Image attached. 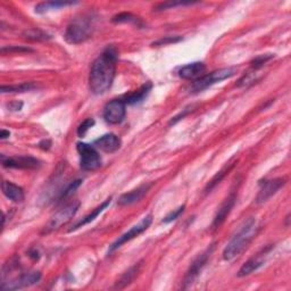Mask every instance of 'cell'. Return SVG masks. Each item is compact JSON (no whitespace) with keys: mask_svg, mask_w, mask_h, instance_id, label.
<instances>
[{"mask_svg":"<svg viewBox=\"0 0 291 291\" xmlns=\"http://www.w3.org/2000/svg\"><path fill=\"white\" fill-rule=\"evenodd\" d=\"M206 71V66L202 62H195L180 68L179 76L183 80H197L202 77Z\"/></svg>","mask_w":291,"mask_h":291,"instance_id":"cell-14","label":"cell"},{"mask_svg":"<svg viewBox=\"0 0 291 291\" xmlns=\"http://www.w3.org/2000/svg\"><path fill=\"white\" fill-rule=\"evenodd\" d=\"M196 3H191V2H168V3H162L160 5H157L155 10H165L168 8L172 7H177V6H188V5H193Z\"/></svg>","mask_w":291,"mask_h":291,"instance_id":"cell-30","label":"cell"},{"mask_svg":"<svg viewBox=\"0 0 291 291\" xmlns=\"http://www.w3.org/2000/svg\"><path fill=\"white\" fill-rule=\"evenodd\" d=\"M33 49L26 48V47H21V46H9V47H4L2 48V54L5 55L7 52H18V54H22V52H32Z\"/></svg>","mask_w":291,"mask_h":291,"instance_id":"cell-32","label":"cell"},{"mask_svg":"<svg viewBox=\"0 0 291 291\" xmlns=\"http://www.w3.org/2000/svg\"><path fill=\"white\" fill-rule=\"evenodd\" d=\"M234 166H235V162H229V163H227L226 165L223 168H222L220 172H218V174H216V176L213 179L210 180L209 183L207 184V187H206V189H205V191L206 192H210L211 190H213L222 181V180L224 179V177L231 171V168L234 167Z\"/></svg>","mask_w":291,"mask_h":291,"instance_id":"cell-24","label":"cell"},{"mask_svg":"<svg viewBox=\"0 0 291 291\" xmlns=\"http://www.w3.org/2000/svg\"><path fill=\"white\" fill-rule=\"evenodd\" d=\"M151 186H152V183L142 184V186L138 187L134 190H132V191L122 195L119 199V204L122 206H128V205L138 203L139 200L144 198V196L148 192V190L151 188Z\"/></svg>","mask_w":291,"mask_h":291,"instance_id":"cell-15","label":"cell"},{"mask_svg":"<svg viewBox=\"0 0 291 291\" xmlns=\"http://www.w3.org/2000/svg\"><path fill=\"white\" fill-rule=\"evenodd\" d=\"M151 87H152L151 83L147 82L141 88L135 90L134 92H132L130 94H126V96H124L122 99L124 100V103L126 105H133V104H137V103H140L147 97V94L150 92Z\"/></svg>","mask_w":291,"mask_h":291,"instance_id":"cell-19","label":"cell"},{"mask_svg":"<svg viewBox=\"0 0 291 291\" xmlns=\"http://www.w3.org/2000/svg\"><path fill=\"white\" fill-rule=\"evenodd\" d=\"M2 164L4 167L21 168V170H35L40 167V161L31 156L5 157L2 156Z\"/></svg>","mask_w":291,"mask_h":291,"instance_id":"cell-11","label":"cell"},{"mask_svg":"<svg viewBox=\"0 0 291 291\" xmlns=\"http://www.w3.org/2000/svg\"><path fill=\"white\" fill-rule=\"evenodd\" d=\"M259 229L261 227H259L258 222L255 219L251 218L248 220L245 225L241 227V230L232 238L231 241L224 248L223 258L225 261H232L237 256H239L249 246V243L255 239Z\"/></svg>","mask_w":291,"mask_h":291,"instance_id":"cell-2","label":"cell"},{"mask_svg":"<svg viewBox=\"0 0 291 291\" xmlns=\"http://www.w3.org/2000/svg\"><path fill=\"white\" fill-rule=\"evenodd\" d=\"M189 112H190V109H189V108L183 109V113L181 112V113H180V114H179L178 116H176V118L172 119V121L170 122V124H171V125H172V124H176V123H177V122H179L180 120H182V119L184 118V116H186V115H187V114H188Z\"/></svg>","mask_w":291,"mask_h":291,"instance_id":"cell-34","label":"cell"},{"mask_svg":"<svg viewBox=\"0 0 291 291\" xmlns=\"http://www.w3.org/2000/svg\"><path fill=\"white\" fill-rule=\"evenodd\" d=\"M285 183H287V180L284 178H277L264 181L263 183H261V189H259L258 195L256 197V203L263 204L267 202V200L273 197V196L277 193Z\"/></svg>","mask_w":291,"mask_h":291,"instance_id":"cell-9","label":"cell"},{"mask_svg":"<svg viewBox=\"0 0 291 291\" xmlns=\"http://www.w3.org/2000/svg\"><path fill=\"white\" fill-rule=\"evenodd\" d=\"M94 146L105 152H115L120 149L121 139L113 133L105 134L94 141Z\"/></svg>","mask_w":291,"mask_h":291,"instance_id":"cell-16","label":"cell"},{"mask_svg":"<svg viewBox=\"0 0 291 291\" xmlns=\"http://www.w3.org/2000/svg\"><path fill=\"white\" fill-rule=\"evenodd\" d=\"M273 57H274V55H271V54H269V55H261V56L256 57L255 60L251 62V68H253V70L259 71L264 65L266 64L267 62L271 61Z\"/></svg>","mask_w":291,"mask_h":291,"instance_id":"cell-28","label":"cell"},{"mask_svg":"<svg viewBox=\"0 0 291 291\" xmlns=\"http://www.w3.org/2000/svg\"><path fill=\"white\" fill-rule=\"evenodd\" d=\"M184 208H186V206H181V207H179L177 210H174L172 211V213L168 214L165 219L163 220V223H171L172 221L174 220H177L180 215H181L183 211H184Z\"/></svg>","mask_w":291,"mask_h":291,"instance_id":"cell-33","label":"cell"},{"mask_svg":"<svg viewBox=\"0 0 291 291\" xmlns=\"http://www.w3.org/2000/svg\"><path fill=\"white\" fill-rule=\"evenodd\" d=\"M41 279V273L40 272H26L22 273L20 277L10 280L8 282H3L2 288L3 290H17L22 289L24 287H30V285L35 284L39 282Z\"/></svg>","mask_w":291,"mask_h":291,"instance_id":"cell-10","label":"cell"},{"mask_svg":"<svg viewBox=\"0 0 291 291\" xmlns=\"http://www.w3.org/2000/svg\"><path fill=\"white\" fill-rule=\"evenodd\" d=\"M24 39L29 41H48L51 39V35L44 32L39 29H29L23 32Z\"/></svg>","mask_w":291,"mask_h":291,"instance_id":"cell-25","label":"cell"},{"mask_svg":"<svg viewBox=\"0 0 291 291\" xmlns=\"http://www.w3.org/2000/svg\"><path fill=\"white\" fill-rule=\"evenodd\" d=\"M266 250H264V253H265ZM262 255L263 254H258L256 257L250 258L249 261H247L245 264H243L241 268L239 269V272H238V277L239 278L247 277V275H249L253 272L257 271L258 268H261L264 265V259L262 258Z\"/></svg>","mask_w":291,"mask_h":291,"instance_id":"cell-18","label":"cell"},{"mask_svg":"<svg viewBox=\"0 0 291 291\" xmlns=\"http://www.w3.org/2000/svg\"><path fill=\"white\" fill-rule=\"evenodd\" d=\"M213 249H214V246H211L210 248H208L207 250L204 251L202 255H199L197 258L195 259L186 275V279H184V287H188V285L191 284L196 280V278L198 277L200 271L204 268L206 263H207L208 261V258L210 257V254L213 253Z\"/></svg>","mask_w":291,"mask_h":291,"instance_id":"cell-12","label":"cell"},{"mask_svg":"<svg viewBox=\"0 0 291 291\" xmlns=\"http://www.w3.org/2000/svg\"><path fill=\"white\" fill-rule=\"evenodd\" d=\"M77 152L80 154V164L84 171H96L102 166V158L93 146L84 142H79L76 145Z\"/></svg>","mask_w":291,"mask_h":291,"instance_id":"cell-6","label":"cell"},{"mask_svg":"<svg viewBox=\"0 0 291 291\" xmlns=\"http://www.w3.org/2000/svg\"><path fill=\"white\" fill-rule=\"evenodd\" d=\"M39 147L41 148V149H44V150H48L49 148L51 147V142L49 140H44V141L40 142Z\"/></svg>","mask_w":291,"mask_h":291,"instance_id":"cell-36","label":"cell"},{"mask_svg":"<svg viewBox=\"0 0 291 291\" xmlns=\"http://www.w3.org/2000/svg\"><path fill=\"white\" fill-rule=\"evenodd\" d=\"M182 36H164V38L155 41L152 46H166L171 44H177V42L181 41Z\"/></svg>","mask_w":291,"mask_h":291,"instance_id":"cell-31","label":"cell"},{"mask_svg":"<svg viewBox=\"0 0 291 291\" xmlns=\"http://www.w3.org/2000/svg\"><path fill=\"white\" fill-rule=\"evenodd\" d=\"M77 3L75 2H46V3H40L35 6V13L38 14H44L46 12H49V10L54 9H61L65 8L67 6H73Z\"/></svg>","mask_w":291,"mask_h":291,"instance_id":"cell-21","label":"cell"},{"mask_svg":"<svg viewBox=\"0 0 291 291\" xmlns=\"http://www.w3.org/2000/svg\"><path fill=\"white\" fill-rule=\"evenodd\" d=\"M23 107V103H18V102H13V103H10L8 104V108L10 110H21Z\"/></svg>","mask_w":291,"mask_h":291,"instance_id":"cell-35","label":"cell"},{"mask_svg":"<svg viewBox=\"0 0 291 291\" xmlns=\"http://www.w3.org/2000/svg\"><path fill=\"white\" fill-rule=\"evenodd\" d=\"M151 222H152V215H147L146 218L142 219L137 225L132 226L128 232H125L124 235H122L119 238V239L116 240L112 246H110L108 254H112L116 249H119L121 246H123L124 243H126L128 241H131L132 239H134V238H137L138 236L144 234V232L148 229V227L150 226Z\"/></svg>","mask_w":291,"mask_h":291,"instance_id":"cell-7","label":"cell"},{"mask_svg":"<svg viewBox=\"0 0 291 291\" xmlns=\"http://www.w3.org/2000/svg\"><path fill=\"white\" fill-rule=\"evenodd\" d=\"M126 114V104L124 100L113 99L105 106L104 109V119L109 124H120L125 119Z\"/></svg>","mask_w":291,"mask_h":291,"instance_id":"cell-8","label":"cell"},{"mask_svg":"<svg viewBox=\"0 0 291 291\" xmlns=\"http://www.w3.org/2000/svg\"><path fill=\"white\" fill-rule=\"evenodd\" d=\"M79 207H80V203L79 202H73L64 206V207L58 210L49 220L48 223L46 224L44 234H50V232H54L64 224H66L68 221H71L74 218V215H75L76 211L79 210Z\"/></svg>","mask_w":291,"mask_h":291,"instance_id":"cell-5","label":"cell"},{"mask_svg":"<svg viewBox=\"0 0 291 291\" xmlns=\"http://www.w3.org/2000/svg\"><path fill=\"white\" fill-rule=\"evenodd\" d=\"M262 74L258 73L257 70H253V72L247 73L243 75L239 81H238V87H249L251 84L256 83L258 80H261Z\"/></svg>","mask_w":291,"mask_h":291,"instance_id":"cell-26","label":"cell"},{"mask_svg":"<svg viewBox=\"0 0 291 291\" xmlns=\"http://www.w3.org/2000/svg\"><path fill=\"white\" fill-rule=\"evenodd\" d=\"M39 86L34 82H24L15 86H2V93H17L32 91L34 89H38Z\"/></svg>","mask_w":291,"mask_h":291,"instance_id":"cell-23","label":"cell"},{"mask_svg":"<svg viewBox=\"0 0 291 291\" xmlns=\"http://www.w3.org/2000/svg\"><path fill=\"white\" fill-rule=\"evenodd\" d=\"M110 202H112V198H109V199H107L106 200V202H104L102 205L100 206H98V207L94 209V210H92V213H90L89 215H87L86 218L84 219H82L80 222H77V223L75 224V225H73V227L72 229H70L68 230V232H73V231H75V230H77V229H80V227H82V226H84V225H87V224H89L90 222H92V221H94L96 220L98 216L103 213V211L108 207V205L110 204Z\"/></svg>","mask_w":291,"mask_h":291,"instance_id":"cell-20","label":"cell"},{"mask_svg":"<svg viewBox=\"0 0 291 291\" xmlns=\"http://www.w3.org/2000/svg\"><path fill=\"white\" fill-rule=\"evenodd\" d=\"M94 125V120L93 119H87L84 120L82 123L79 125L77 128V135L80 138H83L84 135L87 134V132L92 128Z\"/></svg>","mask_w":291,"mask_h":291,"instance_id":"cell-29","label":"cell"},{"mask_svg":"<svg viewBox=\"0 0 291 291\" xmlns=\"http://www.w3.org/2000/svg\"><path fill=\"white\" fill-rule=\"evenodd\" d=\"M9 135H10L9 131H6V130L0 131V138H2V139H6V138H8Z\"/></svg>","mask_w":291,"mask_h":291,"instance_id":"cell-37","label":"cell"},{"mask_svg":"<svg viewBox=\"0 0 291 291\" xmlns=\"http://www.w3.org/2000/svg\"><path fill=\"white\" fill-rule=\"evenodd\" d=\"M118 51L114 47L106 49L94 60L89 74V87L93 94H104L112 87L116 73Z\"/></svg>","mask_w":291,"mask_h":291,"instance_id":"cell-1","label":"cell"},{"mask_svg":"<svg viewBox=\"0 0 291 291\" xmlns=\"http://www.w3.org/2000/svg\"><path fill=\"white\" fill-rule=\"evenodd\" d=\"M94 30V18L92 16H83L72 21L67 26L64 38L71 45H79L87 41L92 35Z\"/></svg>","mask_w":291,"mask_h":291,"instance_id":"cell-3","label":"cell"},{"mask_svg":"<svg viewBox=\"0 0 291 291\" xmlns=\"http://www.w3.org/2000/svg\"><path fill=\"white\" fill-rule=\"evenodd\" d=\"M3 193L14 203H22L24 200V191L23 189L18 187L17 184L9 181H3L2 183Z\"/></svg>","mask_w":291,"mask_h":291,"instance_id":"cell-17","label":"cell"},{"mask_svg":"<svg viewBox=\"0 0 291 291\" xmlns=\"http://www.w3.org/2000/svg\"><path fill=\"white\" fill-rule=\"evenodd\" d=\"M114 23H134L139 24L140 18L131 13H121L113 17Z\"/></svg>","mask_w":291,"mask_h":291,"instance_id":"cell-27","label":"cell"},{"mask_svg":"<svg viewBox=\"0 0 291 291\" xmlns=\"http://www.w3.org/2000/svg\"><path fill=\"white\" fill-rule=\"evenodd\" d=\"M236 202H237V192L234 191V192H231L229 197L225 199V202L222 204V206L218 210V213H216L215 218H214V222H213L214 229H218V227H220L222 224L224 223V221L231 213L232 208L235 207Z\"/></svg>","mask_w":291,"mask_h":291,"instance_id":"cell-13","label":"cell"},{"mask_svg":"<svg viewBox=\"0 0 291 291\" xmlns=\"http://www.w3.org/2000/svg\"><path fill=\"white\" fill-rule=\"evenodd\" d=\"M236 74H237V68L236 67L221 68V70L208 73V74H206V75H203L202 77L197 79V80H196L192 83L191 89H190V90H191V92H193V93L202 92L207 88L214 86L215 83L224 81V80H226V79H230L232 76H235Z\"/></svg>","mask_w":291,"mask_h":291,"instance_id":"cell-4","label":"cell"},{"mask_svg":"<svg viewBox=\"0 0 291 291\" xmlns=\"http://www.w3.org/2000/svg\"><path fill=\"white\" fill-rule=\"evenodd\" d=\"M140 268H141V262L135 264L134 266H132L129 271H126L123 275H122L118 283H116V288L122 289V288H125L126 285H129L135 279L138 273L140 272Z\"/></svg>","mask_w":291,"mask_h":291,"instance_id":"cell-22","label":"cell"}]
</instances>
